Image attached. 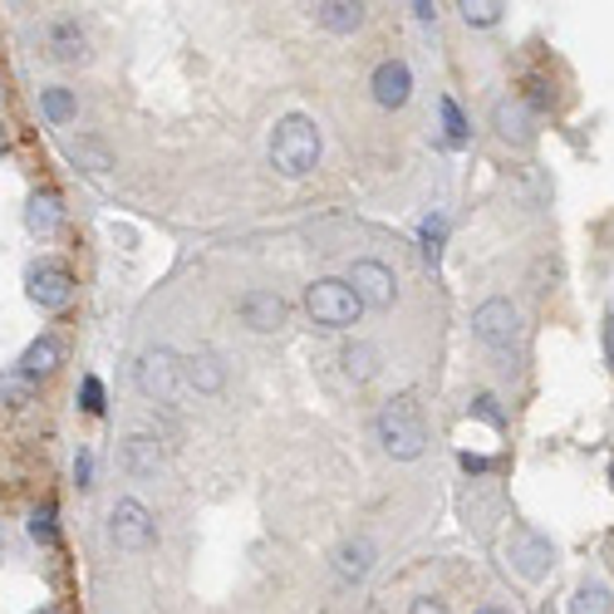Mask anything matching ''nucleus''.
<instances>
[{
	"label": "nucleus",
	"mask_w": 614,
	"mask_h": 614,
	"mask_svg": "<svg viewBox=\"0 0 614 614\" xmlns=\"http://www.w3.org/2000/svg\"><path fill=\"white\" fill-rule=\"evenodd\" d=\"M477 614H511V610H502V605H482Z\"/></svg>",
	"instance_id": "c9c22d12"
},
{
	"label": "nucleus",
	"mask_w": 614,
	"mask_h": 614,
	"mask_svg": "<svg viewBox=\"0 0 614 614\" xmlns=\"http://www.w3.org/2000/svg\"><path fill=\"white\" fill-rule=\"evenodd\" d=\"M369 89H373V104L379 109H403L408 94H413V70H408L403 60H383L379 70H373Z\"/></svg>",
	"instance_id": "1a4fd4ad"
},
{
	"label": "nucleus",
	"mask_w": 614,
	"mask_h": 614,
	"mask_svg": "<svg viewBox=\"0 0 614 614\" xmlns=\"http://www.w3.org/2000/svg\"><path fill=\"white\" fill-rule=\"evenodd\" d=\"M44 40H50V54H54L60 64H79V60H89V40H84V30H79V20H70V16L50 20Z\"/></svg>",
	"instance_id": "4468645a"
},
{
	"label": "nucleus",
	"mask_w": 614,
	"mask_h": 614,
	"mask_svg": "<svg viewBox=\"0 0 614 614\" xmlns=\"http://www.w3.org/2000/svg\"><path fill=\"white\" fill-rule=\"evenodd\" d=\"M60 364H64V349H60V339H54V335H40L35 345H30L25 355H20V364H16V369L25 373V379H35V383H40V379H50V373L60 369Z\"/></svg>",
	"instance_id": "2eb2a0df"
},
{
	"label": "nucleus",
	"mask_w": 614,
	"mask_h": 614,
	"mask_svg": "<svg viewBox=\"0 0 614 614\" xmlns=\"http://www.w3.org/2000/svg\"><path fill=\"white\" fill-rule=\"evenodd\" d=\"M60 222H64L60 197H54L50 187L35 192V197H30V207H25V226H30V236H54V232H60Z\"/></svg>",
	"instance_id": "f3484780"
},
{
	"label": "nucleus",
	"mask_w": 614,
	"mask_h": 614,
	"mask_svg": "<svg viewBox=\"0 0 614 614\" xmlns=\"http://www.w3.org/2000/svg\"><path fill=\"white\" fill-rule=\"evenodd\" d=\"M472 329H477L482 345L506 349L511 339H516V329H521V315H516V305H511V300H482V305H477V315H472Z\"/></svg>",
	"instance_id": "6e6552de"
},
{
	"label": "nucleus",
	"mask_w": 614,
	"mask_h": 614,
	"mask_svg": "<svg viewBox=\"0 0 614 614\" xmlns=\"http://www.w3.org/2000/svg\"><path fill=\"white\" fill-rule=\"evenodd\" d=\"M182 379H187L197 393H222L226 389V364H222L217 349H197V355L182 359Z\"/></svg>",
	"instance_id": "ddd939ff"
},
{
	"label": "nucleus",
	"mask_w": 614,
	"mask_h": 614,
	"mask_svg": "<svg viewBox=\"0 0 614 614\" xmlns=\"http://www.w3.org/2000/svg\"><path fill=\"white\" fill-rule=\"evenodd\" d=\"M25 286H30V300L50 315H60L74 305V276H70V266H60V260H35V266L25 270Z\"/></svg>",
	"instance_id": "39448f33"
},
{
	"label": "nucleus",
	"mask_w": 614,
	"mask_h": 614,
	"mask_svg": "<svg viewBox=\"0 0 614 614\" xmlns=\"http://www.w3.org/2000/svg\"><path fill=\"white\" fill-rule=\"evenodd\" d=\"M74 482L94 487V452H89V448H79V458H74Z\"/></svg>",
	"instance_id": "7c9ffc66"
},
{
	"label": "nucleus",
	"mask_w": 614,
	"mask_h": 614,
	"mask_svg": "<svg viewBox=\"0 0 614 614\" xmlns=\"http://www.w3.org/2000/svg\"><path fill=\"white\" fill-rule=\"evenodd\" d=\"M74 157H89V173H109V167H113V157H109L104 143H79Z\"/></svg>",
	"instance_id": "c756f323"
},
{
	"label": "nucleus",
	"mask_w": 614,
	"mask_h": 614,
	"mask_svg": "<svg viewBox=\"0 0 614 614\" xmlns=\"http://www.w3.org/2000/svg\"><path fill=\"white\" fill-rule=\"evenodd\" d=\"M610 477H614V468H610Z\"/></svg>",
	"instance_id": "ea45409f"
},
{
	"label": "nucleus",
	"mask_w": 614,
	"mask_h": 614,
	"mask_svg": "<svg viewBox=\"0 0 614 614\" xmlns=\"http://www.w3.org/2000/svg\"><path fill=\"white\" fill-rule=\"evenodd\" d=\"M492 129L502 133L506 143H531V133H536V109H531V99H502V104L492 109Z\"/></svg>",
	"instance_id": "f8f14e48"
},
{
	"label": "nucleus",
	"mask_w": 614,
	"mask_h": 614,
	"mask_svg": "<svg viewBox=\"0 0 614 614\" xmlns=\"http://www.w3.org/2000/svg\"><path fill=\"white\" fill-rule=\"evenodd\" d=\"M506 555H511V565H516L521 575L536 580V575H545V565H551V541L536 536V531H526V526H516V531H511Z\"/></svg>",
	"instance_id": "9b49d317"
},
{
	"label": "nucleus",
	"mask_w": 614,
	"mask_h": 614,
	"mask_svg": "<svg viewBox=\"0 0 614 614\" xmlns=\"http://www.w3.org/2000/svg\"><path fill=\"white\" fill-rule=\"evenodd\" d=\"M35 389H40V383L25 379L20 369L0 373V403H6V408H30V403H35Z\"/></svg>",
	"instance_id": "412c9836"
},
{
	"label": "nucleus",
	"mask_w": 614,
	"mask_h": 614,
	"mask_svg": "<svg viewBox=\"0 0 614 614\" xmlns=\"http://www.w3.org/2000/svg\"><path fill=\"white\" fill-rule=\"evenodd\" d=\"M139 393L143 398H153V403H167V398L177 393V383H182V359L173 355L167 345H157V349H147V355L139 359Z\"/></svg>",
	"instance_id": "423d86ee"
},
{
	"label": "nucleus",
	"mask_w": 614,
	"mask_h": 614,
	"mask_svg": "<svg viewBox=\"0 0 614 614\" xmlns=\"http://www.w3.org/2000/svg\"><path fill=\"white\" fill-rule=\"evenodd\" d=\"M40 614H60V610H40Z\"/></svg>",
	"instance_id": "4c0bfd02"
},
{
	"label": "nucleus",
	"mask_w": 614,
	"mask_h": 614,
	"mask_svg": "<svg viewBox=\"0 0 614 614\" xmlns=\"http://www.w3.org/2000/svg\"><path fill=\"white\" fill-rule=\"evenodd\" d=\"M408 614H452L448 605H442V600H433V595H423V600H413V605H408Z\"/></svg>",
	"instance_id": "2f4dec72"
},
{
	"label": "nucleus",
	"mask_w": 614,
	"mask_h": 614,
	"mask_svg": "<svg viewBox=\"0 0 614 614\" xmlns=\"http://www.w3.org/2000/svg\"><path fill=\"white\" fill-rule=\"evenodd\" d=\"M442 139H448V147L468 143V119H462L458 99H448V94H442Z\"/></svg>",
	"instance_id": "393cba45"
},
{
	"label": "nucleus",
	"mask_w": 614,
	"mask_h": 614,
	"mask_svg": "<svg viewBox=\"0 0 614 614\" xmlns=\"http://www.w3.org/2000/svg\"><path fill=\"white\" fill-rule=\"evenodd\" d=\"M79 408H84V413H104V383L94 379V373H84V383H79Z\"/></svg>",
	"instance_id": "cd10ccee"
},
{
	"label": "nucleus",
	"mask_w": 614,
	"mask_h": 614,
	"mask_svg": "<svg viewBox=\"0 0 614 614\" xmlns=\"http://www.w3.org/2000/svg\"><path fill=\"white\" fill-rule=\"evenodd\" d=\"M418 242H423V256L438 260L442 256V242H448V217H428L423 232H418Z\"/></svg>",
	"instance_id": "bb28decb"
},
{
	"label": "nucleus",
	"mask_w": 614,
	"mask_h": 614,
	"mask_svg": "<svg viewBox=\"0 0 614 614\" xmlns=\"http://www.w3.org/2000/svg\"><path fill=\"white\" fill-rule=\"evenodd\" d=\"M123 468L133 477H157V468H163V448H157L147 433H133L123 442Z\"/></svg>",
	"instance_id": "a211bd4d"
},
{
	"label": "nucleus",
	"mask_w": 614,
	"mask_h": 614,
	"mask_svg": "<svg viewBox=\"0 0 614 614\" xmlns=\"http://www.w3.org/2000/svg\"><path fill=\"white\" fill-rule=\"evenodd\" d=\"M25 526H30V541H35V545H54V541H60V521H54V502H40L35 511H30V521H25Z\"/></svg>",
	"instance_id": "5701e85b"
},
{
	"label": "nucleus",
	"mask_w": 614,
	"mask_h": 614,
	"mask_svg": "<svg viewBox=\"0 0 614 614\" xmlns=\"http://www.w3.org/2000/svg\"><path fill=\"white\" fill-rule=\"evenodd\" d=\"M379 442H383V452L398 462H413V458H423V448H428V418H423V408H418V398L413 393H398L389 398V403L379 408Z\"/></svg>",
	"instance_id": "f257e3e1"
},
{
	"label": "nucleus",
	"mask_w": 614,
	"mask_h": 614,
	"mask_svg": "<svg viewBox=\"0 0 614 614\" xmlns=\"http://www.w3.org/2000/svg\"><path fill=\"white\" fill-rule=\"evenodd\" d=\"M349 286H355L359 305H373V310H389V305L398 300V280H393V270L383 266V260H373V256L355 260V270H349Z\"/></svg>",
	"instance_id": "0eeeda50"
},
{
	"label": "nucleus",
	"mask_w": 614,
	"mask_h": 614,
	"mask_svg": "<svg viewBox=\"0 0 614 614\" xmlns=\"http://www.w3.org/2000/svg\"><path fill=\"white\" fill-rule=\"evenodd\" d=\"M345 373L355 383H369L373 373H379V349H373V345H349L345 349Z\"/></svg>",
	"instance_id": "4be33fe9"
},
{
	"label": "nucleus",
	"mask_w": 614,
	"mask_h": 614,
	"mask_svg": "<svg viewBox=\"0 0 614 614\" xmlns=\"http://www.w3.org/2000/svg\"><path fill=\"white\" fill-rule=\"evenodd\" d=\"M40 113L54 123V129H64V123H74V119H79V99H74L64 84L40 89Z\"/></svg>",
	"instance_id": "aec40b11"
},
{
	"label": "nucleus",
	"mask_w": 614,
	"mask_h": 614,
	"mask_svg": "<svg viewBox=\"0 0 614 614\" xmlns=\"http://www.w3.org/2000/svg\"><path fill=\"white\" fill-rule=\"evenodd\" d=\"M502 0H462V20L468 25H477V30H492L497 20H502Z\"/></svg>",
	"instance_id": "b1692460"
},
{
	"label": "nucleus",
	"mask_w": 614,
	"mask_h": 614,
	"mask_svg": "<svg viewBox=\"0 0 614 614\" xmlns=\"http://www.w3.org/2000/svg\"><path fill=\"white\" fill-rule=\"evenodd\" d=\"M571 614H610V590L605 585H580L571 600Z\"/></svg>",
	"instance_id": "a878e982"
},
{
	"label": "nucleus",
	"mask_w": 614,
	"mask_h": 614,
	"mask_svg": "<svg viewBox=\"0 0 614 614\" xmlns=\"http://www.w3.org/2000/svg\"><path fill=\"white\" fill-rule=\"evenodd\" d=\"M364 16H369V6H359V0H320L315 6V20L325 30H335V35H355L364 25Z\"/></svg>",
	"instance_id": "dca6fc26"
},
{
	"label": "nucleus",
	"mask_w": 614,
	"mask_h": 614,
	"mask_svg": "<svg viewBox=\"0 0 614 614\" xmlns=\"http://www.w3.org/2000/svg\"><path fill=\"white\" fill-rule=\"evenodd\" d=\"M320 163V129L305 113H286L270 133V167L280 177H310Z\"/></svg>",
	"instance_id": "f03ea898"
},
{
	"label": "nucleus",
	"mask_w": 614,
	"mask_h": 614,
	"mask_svg": "<svg viewBox=\"0 0 614 614\" xmlns=\"http://www.w3.org/2000/svg\"><path fill=\"white\" fill-rule=\"evenodd\" d=\"M413 16L418 20H438V6H433V0H413Z\"/></svg>",
	"instance_id": "72a5a7b5"
},
{
	"label": "nucleus",
	"mask_w": 614,
	"mask_h": 614,
	"mask_svg": "<svg viewBox=\"0 0 614 614\" xmlns=\"http://www.w3.org/2000/svg\"><path fill=\"white\" fill-rule=\"evenodd\" d=\"M335 571L345 575V580H364L373 571V545L364 541V536H355V541H345L335 551Z\"/></svg>",
	"instance_id": "6ab92c4d"
},
{
	"label": "nucleus",
	"mask_w": 614,
	"mask_h": 614,
	"mask_svg": "<svg viewBox=\"0 0 614 614\" xmlns=\"http://www.w3.org/2000/svg\"><path fill=\"white\" fill-rule=\"evenodd\" d=\"M286 315H290V305L280 300L276 290H246L242 295V320L260 329V335H276L280 325H286Z\"/></svg>",
	"instance_id": "9d476101"
},
{
	"label": "nucleus",
	"mask_w": 614,
	"mask_h": 614,
	"mask_svg": "<svg viewBox=\"0 0 614 614\" xmlns=\"http://www.w3.org/2000/svg\"><path fill=\"white\" fill-rule=\"evenodd\" d=\"M305 310H310V320L325 325V329H349V325H359L364 305H359V295H355L349 280L325 276V280H315V286L305 290Z\"/></svg>",
	"instance_id": "7ed1b4c3"
},
{
	"label": "nucleus",
	"mask_w": 614,
	"mask_h": 614,
	"mask_svg": "<svg viewBox=\"0 0 614 614\" xmlns=\"http://www.w3.org/2000/svg\"><path fill=\"white\" fill-rule=\"evenodd\" d=\"M0 153H6V129H0Z\"/></svg>",
	"instance_id": "e433bc0d"
},
{
	"label": "nucleus",
	"mask_w": 614,
	"mask_h": 614,
	"mask_svg": "<svg viewBox=\"0 0 614 614\" xmlns=\"http://www.w3.org/2000/svg\"><path fill=\"white\" fill-rule=\"evenodd\" d=\"M462 468H468V472H492V458H472V452H462Z\"/></svg>",
	"instance_id": "473e14b6"
},
{
	"label": "nucleus",
	"mask_w": 614,
	"mask_h": 614,
	"mask_svg": "<svg viewBox=\"0 0 614 614\" xmlns=\"http://www.w3.org/2000/svg\"><path fill=\"white\" fill-rule=\"evenodd\" d=\"M605 355H610V364H614V315L605 320Z\"/></svg>",
	"instance_id": "f704fd0d"
},
{
	"label": "nucleus",
	"mask_w": 614,
	"mask_h": 614,
	"mask_svg": "<svg viewBox=\"0 0 614 614\" xmlns=\"http://www.w3.org/2000/svg\"><path fill=\"white\" fill-rule=\"evenodd\" d=\"M472 413H477V418H482V423H492V428H497V433H502V428H506V413H502V403H497V398H492V393H477Z\"/></svg>",
	"instance_id": "c85d7f7f"
},
{
	"label": "nucleus",
	"mask_w": 614,
	"mask_h": 614,
	"mask_svg": "<svg viewBox=\"0 0 614 614\" xmlns=\"http://www.w3.org/2000/svg\"><path fill=\"white\" fill-rule=\"evenodd\" d=\"M109 531H113V545H119V551H129V555L153 551V541H157V521H153V511H147L143 502H133V497H123V502L113 506Z\"/></svg>",
	"instance_id": "20e7f679"
},
{
	"label": "nucleus",
	"mask_w": 614,
	"mask_h": 614,
	"mask_svg": "<svg viewBox=\"0 0 614 614\" xmlns=\"http://www.w3.org/2000/svg\"><path fill=\"white\" fill-rule=\"evenodd\" d=\"M0 555H6V541H0Z\"/></svg>",
	"instance_id": "58836bf2"
}]
</instances>
